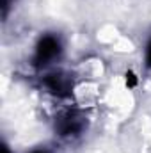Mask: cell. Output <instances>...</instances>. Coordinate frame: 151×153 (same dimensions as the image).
<instances>
[{"instance_id":"6da1fadb","label":"cell","mask_w":151,"mask_h":153,"mask_svg":"<svg viewBox=\"0 0 151 153\" xmlns=\"http://www.w3.org/2000/svg\"><path fill=\"white\" fill-rule=\"evenodd\" d=\"M61 52V43L59 39L53 38V36H44L38 43V48H36V57H34V62L38 66L43 64H48L50 61H53Z\"/></svg>"},{"instance_id":"7a4b0ae2","label":"cell","mask_w":151,"mask_h":153,"mask_svg":"<svg viewBox=\"0 0 151 153\" xmlns=\"http://www.w3.org/2000/svg\"><path fill=\"white\" fill-rule=\"evenodd\" d=\"M84 123H82V117L76 116L75 112H68L59 119V132L61 135H76L80 130H82Z\"/></svg>"},{"instance_id":"3957f363","label":"cell","mask_w":151,"mask_h":153,"mask_svg":"<svg viewBox=\"0 0 151 153\" xmlns=\"http://www.w3.org/2000/svg\"><path fill=\"white\" fill-rule=\"evenodd\" d=\"M44 85L55 94H66L71 87V82L62 73H52V75H48L44 78Z\"/></svg>"},{"instance_id":"277c9868","label":"cell","mask_w":151,"mask_h":153,"mask_svg":"<svg viewBox=\"0 0 151 153\" xmlns=\"http://www.w3.org/2000/svg\"><path fill=\"white\" fill-rule=\"evenodd\" d=\"M146 61H148V66L151 68V41L148 45V53H146Z\"/></svg>"},{"instance_id":"5b68a950","label":"cell","mask_w":151,"mask_h":153,"mask_svg":"<svg viewBox=\"0 0 151 153\" xmlns=\"http://www.w3.org/2000/svg\"><path fill=\"white\" fill-rule=\"evenodd\" d=\"M128 78H126V80H128V82H130V85H133V84H135V75H133V73H128Z\"/></svg>"},{"instance_id":"8992f818","label":"cell","mask_w":151,"mask_h":153,"mask_svg":"<svg viewBox=\"0 0 151 153\" xmlns=\"http://www.w3.org/2000/svg\"><path fill=\"white\" fill-rule=\"evenodd\" d=\"M4 153H9V150H7V148H4Z\"/></svg>"},{"instance_id":"52a82bcc","label":"cell","mask_w":151,"mask_h":153,"mask_svg":"<svg viewBox=\"0 0 151 153\" xmlns=\"http://www.w3.org/2000/svg\"><path fill=\"white\" fill-rule=\"evenodd\" d=\"M34 153H44V152H34Z\"/></svg>"}]
</instances>
